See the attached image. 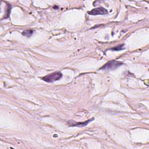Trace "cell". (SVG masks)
I'll return each instance as SVG.
<instances>
[{
	"instance_id": "cell-1",
	"label": "cell",
	"mask_w": 149,
	"mask_h": 149,
	"mask_svg": "<svg viewBox=\"0 0 149 149\" xmlns=\"http://www.w3.org/2000/svg\"><path fill=\"white\" fill-rule=\"evenodd\" d=\"M62 74L61 72H55L41 77V79L48 83H52L59 80L62 78Z\"/></svg>"
},
{
	"instance_id": "cell-2",
	"label": "cell",
	"mask_w": 149,
	"mask_h": 149,
	"mask_svg": "<svg viewBox=\"0 0 149 149\" xmlns=\"http://www.w3.org/2000/svg\"><path fill=\"white\" fill-rule=\"evenodd\" d=\"M123 64V62L118 61H109L104 64L99 70H114Z\"/></svg>"
},
{
	"instance_id": "cell-3",
	"label": "cell",
	"mask_w": 149,
	"mask_h": 149,
	"mask_svg": "<svg viewBox=\"0 0 149 149\" xmlns=\"http://www.w3.org/2000/svg\"><path fill=\"white\" fill-rule=\"evenodd\" d=\"M94 119V118H92L88 120H87L86 121L83 122H77L76 121L70 120L68 121V123L69 125V126H76V127H84L87 126L90 122H91L92 120H93Z\"/></svg>"
},
{
	"instance_id": "cell-4",
	"label": "cell",
	"mask_w": 149,
	"mask_h": 149,
	"mask_svg": "<svg viewBox=\"0 0 149 149\" xmlns=\"http://www.w3.org/2000/svg\"><path fill=\"white\" fill-rule=\"evenodd\" d=\"M91 15H107L108 13V10L103 7H98L92 9L87 12Z\"/></svg>"
},
{
	"instance_id": "cell-5",
	"label": "cell",
	"mask_w": 149,
	"mask_h": 149,
	"mask_svg": "<svg viewBox=\"0 0 149 149\" xmlns=\"http://www.w3.org/2000/svg\"><path fill=\"white\" fill-rule=\"evenodd\" d=\"M34 32V30H24L22 32V35L24 36H26V37H30L33 33Z\"/></svg>"
},
{
	"instance_id": "cell-6",
	"label": "cell",
	"mask_w": 149,
	"mask_h": 149,
	"mask_svg": "<svg viewBox=\"0 0 149 149\" xmlns=\"http://www.w3.org/2000/svg\"><path fill=\"white\" fill-rule=\"evenodd\" d=\"M123 46H124V44H121V45H119L117 47H115L114 48H111V50H113V51H119V50H122V49H123L124 48H123Z\"/></svg>"
}]
</instances>
